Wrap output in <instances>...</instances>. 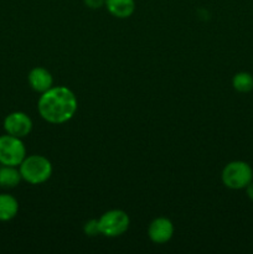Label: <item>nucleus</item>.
Instances as JSON below:
<instances>
[{"label": "nucleus", "mask_w": 253, "mask_h": 254, "mask_svg": "<svg viewBox=\"0 0 253 254\" xmlns=\"http://www.w3.org/2000/svg\"><path fill=\"white\" fill-rule=\"evenodd\" d=\"M78 107L76 96L64 86L51 87L44 92L37 102L41 118L51 124H63L74 117Z\"/></svg>", "instance_id": "obj_1"}, {"label": "nucleus", "mask_w": 253, "mask_h": 254, "mask_svg": "<svg viewBox=\"0 0 253 254\" xmlns=\"http://www.w3.org/2000/svg\"><path fill=\"white\" fill-rule=\"evenodd\" d=\"M20 174L22 180L31 185H40L44 184L51 178L52 164L47 158L42 155H29L22 160L19 165Z\"/></svg>", "instance_id": "obj_2"}, {"label": "nucleus", "mask_w": 253, "mask_h": 254, "mask_svg": "<svg viewBox=\"0 0 253 254\" xmlns=\"http://www.w3.org/2000/svg\"><path fill=\"white\" fill-rule=\"evenodd\" d=\"M221 180L231 190H242L253 180V170L246 161H231L223 168Z\"/></svg>", "instance_id": "obj_3"}, {"label": "nucleus", "mask_w": 253, "mask_h": 254, "mask_svg": "<svg viewBox=\"0 0 253 254\" xmlns=\"http://www.w3.org/2000/svg\"><path fill=\"white\" fill-rule=\"evenodd\" d=\"M130 220L123 210H109L98 218L101 235L109 238H116L128 231Z\"/></svg>", "instance_id": "obj_4"}, {"label": "nucleus", "mask_w": 253, "mask_h": 254, "mask_svg": "<svg viewBox=\"0 0 253 254\" xmlns=\"http://www.w3.org/2000/svg\"><path fill=\"white\" fill-rule=\"evenodd\" d=\"M26 158V148L22 139L10 134L0 135V164L17 166Z\"/></svg>", "instance_id": "obj_5"}, {"label": "nucleus", "mask_w": 253, "mask_h": 254, "mask_svg": "<svg viewBox=\"0 0 253 254\" xmlns=\"http://www.w3.org/2000/svg\"><path fill=\"white\" fill-rule=\"evenodd\" d=\"M4 130L16 138H25L32 130V121L24 112H12L4 119Z\"/></svg>", "instance_id": "obj_6"}, {"label": "nucleus", "mask_w": 253, "mask_h": 254, "mask_svg": "<svg viewBox=\"0 0 253 254\" xmlns=\"http://www.w3.org/2000/svg\"><path fill=\"white\" fill-rule=\"evenodd\" d=\"M173 222L166 217H158L153 220L149 225L148 236L150 241L155 245H164L168 243L174 236Z\"/></svg>", "instance_id": "obj_7"}, {"label": "nucleus", "mask_w": 253, "mask_h": 254, "mask_svg": "<svg viewBox=\"0 0 253 254\" xmlns=\"http://www.w3.org/2000/svg\"><path fill=\"white\" fill-rule=\"evenodd\" d=\"M27 82L37 93H44L54 87V77L51 72L44 67H34L27 74Z\"/></svg>", "instance_id": "obj_8"}, {"label": "nucleus", "mask_w": 253, "mask_h": 254, "mask_svg": "<svg viewBox=\"0 0 253 254\" xmlns=\"http://www.w3.org/2000/svg\"><path fill=\"white\" fill-rule=\"evenodd\" d=\"M104 6L109 14L118 19H128L135 11L134 0H104Z\"/></svg>", "instance_id": "obj_9"}, {"label": "nucleus", "mask_w": 253, "mask_h": 254, "mask_svg": "<svg viewBox=\"0 0 253 254\" xmlns=\"http://www.w3.org/2000/svg\"><path fill=\"white\" fill-rule=\"evenodd\" d=\"M19 212V202L9 193H0V221L6 222L16 217Z\"/></svg>", "instance_id": "obj_10"}, {"label": "nucleus", "mask_w": 253, "mask_h": 254, "mask_svg": "<svg viewBox=\"0 0 253 254\" xmlns=\"http://www.w3.org/2000/svg\"><path fill=\"white\" fill-rule=\"evenodd\" d=\"M22 180L20 170L17 166L1 165L0 164V188L14 189Z\"/></svg>", "instance_id": "obj_11"}, {"label": "nucleus", "mask_w": 253, "mask_h": 254, "mask_svg": "<svg viewBox=\"0 0 253 254\" xmlns=\"http://www.w3.org/2000/svg\"><path fill=\"white\" fill-rule=\"evenodd\" d=\"M232 86L240 93H248L253 89V74L250 72H238L233 76Z\"/></svg>", "instance_id": "obj_12"}, {"label": "nucleus", "mask_w": 253, "mask_h": 254, "mask_svg": "<svg viewBox=\"0 0 253 254\" xmlns=\"http://www.w3.org/2000/svg\"><path fill=\"white\" fill-rule=\"evenodd\" d=\"M83 232H84V235L88 236V237H94V236L101 235V232H99L98 220L87 221L83 226Z\"/></svg>", "instance_id": "obj_13"}, {"label": "nucleus", "mask_w": 253, "mask_h": 254, "mask_svg": "<svg viewBox=\"0 0 253 254\" xmlns=\"http://www.w3.org/2000/svg\"><path fill=\"white\" fill-rule=\"evenodd\" d=\"M83 2L87 7L93 10L104 6V0H83Z\"/></svg>", "instance_id": "obj_14"}, {"label": "nucleus", "mask_w": 253, "mask_h": 254, "mask_svg": "<svg viewBox=\"0 0 253 254\" xmlns=\"http://www.w3.org/2000/svg\"><path fill=\"white\" fill-rule=\"evenodd\" d=\"M246 193H247V197L253 201V180L246 186Z\"/></svg>", "instance_id": "obj_15"}]
</instances>
